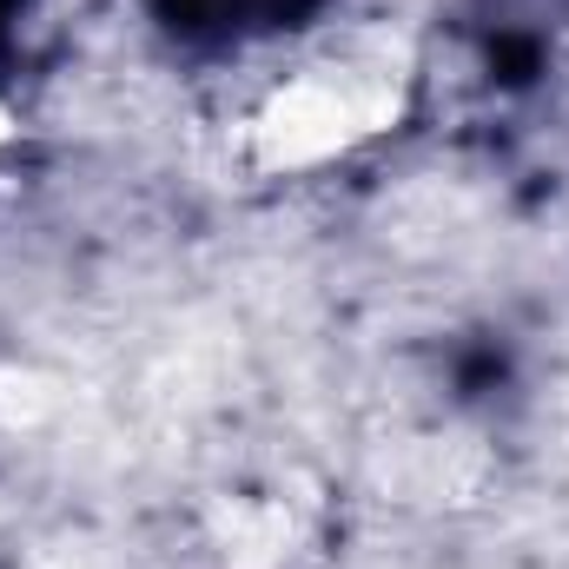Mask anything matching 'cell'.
<instances>
[{"label":"cell","instance_id":"6da1fadb","mask_svg":"<svg viewBox=\"0 0 569 569\" xmlns=\"http://www.w3.org/2000/svg\"><path fill=\"white\" fill-rule=\"evenodd\" d=\"M405 80H411L405 53L378 33H351V40L305 53L291 73H279L259 93V107L246 120L252 159L266 172H311V166L358 152L398 120Z\"/></svg>","mask_w":569,"mask_h":569}]
</instances>
